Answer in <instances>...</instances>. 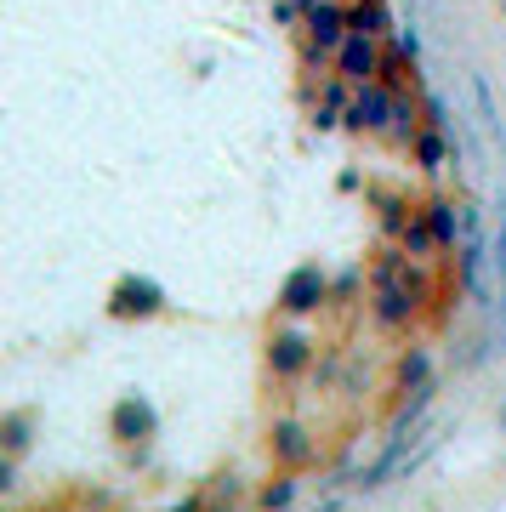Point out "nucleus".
<instances>
[{"instance_id":"412c9836","label":"nucleus","mask_w":506,"mask_h":512,"mask_svg":"<svg viewBox=\"0 0 506 512\" xmlns=\"http://www.w3.org/2000/svg\"><path fill=\"white\" fill-rule=\"evenodd\" d=\"M495 268H501V291H506V217H501V239H495Z\"/></svg>"},{"instance_id":"2eb2a0df","label":"nucleus","mask_w":506,"mask_h":512,"mask_svg":"<svg viewBox=\"0 0 506 512\" xmlns=\"http://www.w3.org/2000/svg\"><path fill=\"white\" fill-rule=\"evenodd\" d=\"M398 245L416 256V262H433V251H438V239H433V228H427V211H416V217L404 222V234H398Z\"/></svg>"},{"instance_id":"f3484780","label":"nucleus","mask_w":506,"mask_h":512,"mask_svg":"<svg viewBox=\"0 0 506 512\" xmlns=\"http://www.w3.org/2000/svg\"><path fill=\"white\" fill-rule=\"evenodd\" d=\"M296 490H302L296 473H279V478H268V490L256 495V507H262V512H285L290 501H296Z\"/></svg>"},{"instance_id":"1a4fd4ad","label":"nucleus","mask_w":506,"mask_h":512,"mask_svg":"<svg viewBox=\"0 0 506 512\" xmlns=\"http://www.w3.org/2000/svg\"><path fill=\"white\" fill-rule=\"evenodd\" d=\"M268 450H273V461H279L285 473H302V467H313V461H319V439H313L302 421H273Z\"/></svg>"},{"instance_id":"dca6fc26","label":"nucleus","mask_w":506,"mask_h":512,"mask_svg":"<svg viewBox=\"0 0 506 512\" xmlns=\"http://www.w3.org/2000/svg\"><path fill=\"white\" fill-rule=\"evenodd\" d=\"M29 427H35V410H12V416L0 421V444H6V456L18 461L23 444H29Z\"/></svg>"},{"instance_id":"9d476101","label":"nucleus","mask_w":506,"mask_h":512,"mask_svg":"<svg viewBox=\"0 0 506 512\" xmlns=\"http://www.w3.org/2000/svg\"><path fill=\"white\" fill-rule=\"evenodd\" d=\"M421 211H427V228H433L438 251H461V200L433 194V200H421Z\"/></svg>"},{"instance_id":"4be33fe9","label":"nucleus","mask_w":506,"mask_h":512,"mask_svg":"<svg viewBox=\"0 0 506 512\" xmlns=\"http://www.w3.org/2000/svg\"><path fill=\"white\" fill-rule=\"evenodd\" d=\"M205 512H228V507H205Z\"/></svg>"},{"instance_id":"f257e3e1","label":"nucleus","mask_w":506,"mask_h":512,"mask_svg":"<svg viewBox=\"0 0 506 512\" xmlns=\"http://www.w3.org/2000/svg\"><path fill=\"white\" fill-rule=\"evenodd\" d=\"M427 302H433V274L404 245H381L370 256V313H376V325L410 330Z\"/></svg>"},{"instance_id":"423d86ee","label":"nucleus","mask_w":506,"mask_h":512,"mask_svg":"<svg viewBox=\"0 0 506 512\" xmlns=\"http://www.w3.org/2000/svg\"><path fill=\"white\" fill-rule=\"evenodd\" d=\"M109 313L114 319H154V313H165V285L148 274H120L109 291Z\"/></svg>"},{"instance_id":"9b49d317","label":"nucleus","mask_w":506,"mask_h":512,"mask_svg":"<svg viewBox=\"0 0 506 512\" xmlns=\"http://www.w3.org/2000/svg\"><path fill=\"white\" fill-rule=\"evenodd\" d=\"M410 160H416L427 177H438V171L455 160V137H450V131H433V126H427V131L416 137V148H410Z\"/></svg>"},{"instance_id":"f8f14e48","label":"nucleus","mask_w":506,"mask_h":512,"mask_svg":"<svg viewBox=\"0 0 506 512\" xmlns=\"http://www.w3.org/2000/svg\"><path fill=\"white\" fill-rule=\"evenodd\" d=\"M347 23L359 29V35H398V23H393V12H387V0H353L347 6Z\"/></svg>"},{"instance_id":"a211bd4d","label":"nucleus","mask_w":506,"mask_h":512,"mask_svg":"<svg viewBox=\"0 0 506 512\" xmlns=\"http://www.w3.org/2000/svg\"><path fill=\"white\" fill-rule=\"evenodd\" d=\"M472 97H478V114H484V131L506 143V131H501V114H495V97H489V80H484V74H472Z\"/></svg>"},{"instance_id":"f03ea898","label":"nucleus","mask_w":506,"mask_h":512,"mask_svg":"<svg viewBox=\"0 0 506 512\" xmlns=\"http://www.w3.org/2000/svg\"><path fill=\"white\" fill-rule=\"evenodd\" d=\"M325 302H330V274L319 262H296L285 274V285H279V296H273V308L285 313V319H308V313H319Z\"/></svg>"},{"instance_id":"39448f33","label":"nucleus","mask_w":506,"mask_h":512,"mask_svg":"<svg viewBox=\"0 0 506 512\" xmlns=\"http://www.w3.org/2000/svg\"><path fill=\"white\" fill-rule=\"evenodd\" d=\"M313 359H319V342H313L308 330H273L268 336V370H273V382H296V376H308Z\"/></svg>"},{"instance_id":"20e7f679","label":"nucleus","mask_w":506,"mask_h":512,"mask_svg":"<svg viewBox=\"0 0 506 512\" xmlns=\"http://www.w3.org/2000/svg\"><path fill=\"white\" fill-rule=\"evenodd\" d=\"M398 97L404 92L381 86V80L359 86L353 103H347V131H359V137H387V131H393V114H398Z\"/></svg>"},{"instance_id":"7ed1b4c3","label":"nucleus","mask_w":506,"mask_h":512,"mask_svg":"<svg viewBox=\"0 0 506 512\" xmlns=\"http://www.w3.org/2000/svg\"><path fill=\"white\" fill-rule=\"evenodd\" d=\"M353 35V23H347V0H319L308 18H302V40H308V63H336L342 52V40Z\"/></svg>"},{"instance_id":"4468645a","label":"nucleus","mask_w":506,"mask_h":512,"mask_svg":"<svg viewBox=\"0 0 506 512\" xmlns=\"http://www.w3.org/2000/svg\"><path fill=\"white\" fill-rule=\"evenodd\" d=\"M398 387H410V393L433 387V353H427V348H410V353H404V359H398Z\"/></svg>"},{"instance_id":"6e6552de","label":"nucleus","mask_w":506,"mask_h":512,"mask_svg":"<svg viewBox=\"0 0 506 512\" xmlns=\"http://www.w3.org/2000/svg\"><path fill=\"white\" fill-rule=\"evenodd\" d=\"M109 433L120 444H148L154 433H160V416H154V404H148V393H120L109 410Z\"/></svg>"},{"instance_id":"aec40b11","label":"nucleus","mask_w":506,"mask_h":512,"mask_svg":"<svg viewBox=\"0 0 506 512\" xmlns=\"http://www.w3.org/2000/svg\"><path fill=\"white\" fill-rule=\"evenodd\" d=\"M353 291H359V268H347V274L330 279V302H347Z\"/></svg>"},{"instance_id":"6ab92c4d","label":"nucleus","mask_w":506,"mask_h":512,"mask_svg":"<svg viewBox=\"0 0 506 512\" xmlns=\"http://www.w3.org/2000/svg\"><path fill=\"white\" fill-rule=\"evenodd\" d=\"M421 114H427V126L433 131H450V103L438 92H421Z\"/></svg>"},{"instance_id":"ddd939ff","label":"nucleus","mask_w":506,"mask_h":512,"mask_svg":"<svg viewBox=\"0 0 506 512\" xmlns=\"http://www.w3.org/2000/svg\"><path fill=\"white\" fill-rule=\"evenodd\" d=\"M421 131H427L421 97H416V92H404V97H398V114H393V131H387V137H393L398 148H416V137H421Z\"/></svg>"},{"instance_id":"0eeeda50","label":"nucleus","mask_w":506,"mask_h":512,"mask_svg":"<svg viewBox=\"0 0 506 512\" xmlns=\"http://www.w3.org/2000/svg\"><path fill=\"white\" fill-rule=\"evenodd\" d=\"M381 63H387V40L381 35H353L342 40V52H336V74H342L347 86H370V80H381Z\"/></svg>"}]
</instances>
